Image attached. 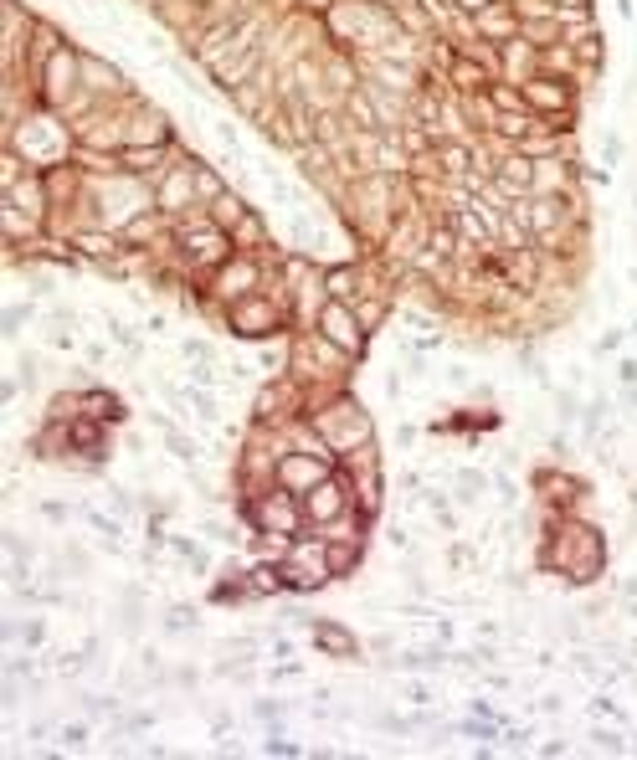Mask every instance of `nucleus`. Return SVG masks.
<instances>
[{
    "label": "nucleus",
    "instance_id": "393cba45",
    "mask_svg": "<svg viewBox=\"0 0 637 760\" xmlns=\"http://www.w3.org/2000/svg\"><path fill=\"white\" fill-rule=\"evenodd\" d=\"M586 739H591L596 756H627V735H622V724H616V730H607V724H591V730H586Z\"/></svg>",
    "mask_w": 637,
    "mask_h": 760
},
{
    "label": "nucleus",
    "instance_id": "a18cd8bd",
    "mask_svg": "<svg viewBox=\"0 0 637 760\" xmlns=\"http://www.w3.org/2000/svg\"><path fill=\"white\" fill-rule=\"evenodd\" d=\"M627 278H633V288H637V267H633V272H627Z\"/></svg>",
    "mask_w": 637,
    "mask_h": 760
},
{
    "label": "nucleus",
    "instance_id": "4c0bfd02",
    "mask_svg": "<svg viewBox=\"0 0 637 760\" xmlns=\"http://www.w3.org/2000/svg\"><path fill=\"white\" fill-rule=\"evenodd\" d=\"M82 360L88 365H108V345H82Z\"/></svg>",
    "mask_w": 637,
    "mask_h": 760
},
{
    "label": "nucleus",
    "instance_id": "4be33fe9",
    "mask_svg": "<svg viewBox=\"0 0 637 760\" xmlns=\"http://www.w3.org/2000/svg\"><path fill=\"white\" fill-rule=\"evenodd\" d=\"M31 319H46V313L37 308V298H21V304L5 308V319H0V334H5L11 345H21V334H26V324H31Z\"/></svg>",
    "mask_w": 637,
    "mask_h": 760
},
{
    "label": "nucleus",
    "instance_id": "c756f323",
    "mask_svg": "<svg viewBox=\"0 0 637 760\" xmlns=\"http://www.w3.org/2000/svg\"><path fill=\"white\" fill-rule=\"evenodd\" d=\"M591 714H596V719H612V724H627V709H622V704H616L607 689H601V694H591Z\"/></svg>",
    "mask_w": 637,
    "mask_h": 760
},
{
    "label": "nucleus",
    "instance_id": "bb28decb",
    "mask_svg": "<svg viewBox=\"0 0 637 760\" xmlns=\"http://www.w3.org/2000/svg\"><path fill=\"white\" fill-rule=\"evenodd\" d=\"M596 155H601L596 164H607V170H622V160H627V139H622L616 129H607V134L596 139Z\"/></svg>",
    "mask_w": 637,
    "mask_h": 760
},
{
    "label": "nucleus",
    "instance_id": "f257e3e1",
    "mask_svg": "<svg viewBox=\"0 0 637 760\" xmlns=\"http://www.w3.org/2000/svg\"><path fill=\"white\" fill-rule=\"evenodd\" d=\"M607 534L601 524H591L586 514L560 509V504H545V534H540V555L534 565L540 575H560L566 586L586 591L607 575Z\"/></svg>",
    "mask_w": 637,
    "mask_h": 760
},
{
    "label": "nucleus",
    "instance_id": "37998d69",
    "mask_svg": "<svg viewBox=\"0 0 637 760\" xmlns=\"http://www.w3.org/2000/svg\"><path fill=\"white\" fill-rule=\"evenodd\" d=\"M616 11H622V16H627V21L637 16V5H633V0H616Z\"/></svg>",
    "mask_w": 637,
    "mask_h": 760
},
{
    "label": "nucleus",
    "instance_id": "5701e85b",
    "mask_svg": "<svg viewBox=\"0 0 637 760\" xmlns=\"http://www.w3.org/2000/svg\"><path fill=\"white\" fill-rule=\"evenodd\" d=\"M205 211H211V221H216V226H226V231H231V226H237L247 211H252V201H247V196H237V190H222V196L205 205Z\"/></svg>",
    "mask_w": 637,
    "mask_h": 760
},
{
    "label": "nucleus",
    "instance_id": "6ab92c4d",
    "mask_svg": "<svg viewBox=\"0 0 637 760\" xmlns=\"http://www.w3.org/2000/svg\"><path fill=\"white\" fill-rule=\"evenodd\" d=\"M324 555H329V571L334 580H349L365 560V539H324Z\"/></svg>",
    "mask_w": 637,
    "mask_h": 760
},
{
    "label": "nucleus",
    "instance_id": "c9c22d12",
    "mask_svg": "<svg viewBox=\"0 0 637 760\" xmlns=\"http://www.w3.org/2000/svg\"><path fill=\"white\" fill-rule=\"evenodd\" d=\"M616 386H637V355H622V360H616Z\"/></svg>",
    "mask_w": 637,
    "mask_h": 760
},
{
    "label": "nucleus",
    "instance_id": "9b49d317",
    "mask_svg": "<svg viewBox=\"0 0 637 760\" xmlns=\"http://www.w3.org/2000/svg\"><path fill=\"white\" fill-rule=\"evenodd\" d=\"M308 637H314V647L324 657H334V663H360V647H365L339 616H308Z\"/></svg>",
    "mask_w": 637,
    "mask_h": 760
},
{
    "label": "nucleus",
    "instance_id": "de8ad7c7",
    "mask_svg": "<svg viewBox=\"0 0 637 760\" xmlns=\"http://www.w3.org/2000/svg\"><path fill=\"white\" fill-rule=\"evenodd\" d=\"M633 211H637V196H633Z\"/></svg>",
    "mask_w": 637,
    "mask_h": 760
},
{
    "label": "nucleus",
    "instance_id": "2f4dec72",
    "mask_svg": "<svg viewBox=\"0 0 637 760\" xmlns=\"http://www.w3.org/2000/svg\"><path fill=\"white\" fill-rule=\"evenodd\" d=\"M283 714H288V704H283V698H257V704H252V719H263L267 730H272V724H278Z\"/></svg>",
    "mask_w": 637,
    "mask_h": 760
},
{
    "label": "nucleus",
    "instance_id": "412c9836",
    "mask_svg": "<svg viewBox=\"0 0 637 760\" xmlns=\"http://www.w3.org/2000/svg\"><path fill=\"white\" fill-rule=\"evenodd\" d=\"M222 190H231V180H226V170L222 164H211L196 155V196H201V205H211Z\"/></svg>",
    "mask_w": 637,
    "mask_h": 760
},
{
    "label": "nucleus",
    "instance_id": "a19ab883",
    "mask_svg": "<svg viewBox=\"0 0 637 760\" xmlns=\"http://www.w3.org/2000/svg\"><path fill=\"white\" fill-rule=\"evenodd\" d=\"M616 401H622V406H633V411H637V386H616Z\"/></svg>",
    "mask_w": 637,
    "mask_h": 760
},
{
    "label": "nucleus",
    "instance_id": "49530a36",
    "mask_svg": "<svg viewBox=\"0 0 637 760\" xmlns=\"http://www.w3.org/2000/svg\"><path fill=\"white\" fill-rule=\"evenodd\" d=\"M633 334H637V319H633Z\"/></svg>",
    "mask_w": 637,
    "mask_h": 760
},
{
    "label": "nucleus",
    "instance_id": "dca6fc26",
    "mask_svg": "<svg viewBox=\"0 0 637 760\" xmlns=\"http://www.w3.org/2000/svg\"><path fill=\"white\" fill-rule=\"evenodd\" d=\"M231 242H237V252H267V246H278V237H272V226H267V216L252 205L242 221L231 226Z\"/></svg>",
    "mask_w": 637,
    "mask_h": 760
},
{
    "label": "nucleus",
    "instance_id": "7c9ffc66",
    "mask_svg": "<svg viewBox=\"0 0 637 760\" xmlns=\"http://www.w3.org/2000/svg\"><path fill=\"white\" fill-rule=\"evenodd\" d=\"M401 698H407L411 709H427V704H437V694H432L422 678H407V683H401Z\"/></svg>",
    "mask_w": 637,
    "mask_h": 760
},
{
    "label": "nucleus",
    "instance_id": "9d476101",
    "mask_svg": "<svg viewBox=\"0 0 637 760\" xmlns=\"http://www.w3.org/2000/svg\"><path fill=\"white\" fill-rule=\"evenodd\" d=\"M334 468H339L334 457H319V452H304V447H288L283 457H278V483H283L288 493H308L314 483H324Z\"/></svg>",
    "mask_w": 637,
    "mask_h": 760
},
{
    "label": "nucleus",
    "instance_id": "c03bdc74",
    "mask_svg": "<svg viewBox=\"0 0 637 760\" xmlns=\"http://www.w3.org/2000/svg\"><path fill=\"white\" fill-rule=\"evenodd\" d=\"M627 756H637V735H627Z\"/></svg>",
    "mask_w": 637,
    "mask_h": 760
},
{
    "label": "nucleus",
    "instance_id": "ddd939ff",
    "mask_svg": "<svg viewBox=\"0 0 637 760\" xmlns=\"http://www.w3.org/2000/svg\"><path fill=\"white\" fill-rule=\"evenodd\" d=\"M82 411H88V416H98V422H108L113 431L129 427V416H134V411H129V401H123L119 390L98 386V380H93V386L82 390Z\"/></svg>",
    "mask_w": 637,
    "mask_h": 760
},
{
    "label": "nucleus",
    "instance_id": "20e7f679",
    "mask_svg": "<svg viewBox=\"0 0 637 760\" xmlns=\"http://www.w3.org/2000/svg\"><path fill=\"white\" fill-rule=\"evenodd\" d=\"M308 422H314V431H319V437H324V442L339 452V457H349L355 447L375 442V422H370V411L360 406L349 390L329 396L324 406H314V411H308Z\"/></svg>",
    "mask_w": 637,
    "mask_h": 760
},
{
    "label": "nucleus",
    "instance_id": "0eeeda50",
    "mask_svg": "<svg viewBox=\"0 0 637 760\" xmlns=\"http://www.w3.org/2000/svg\"><path fill=\"white\" fill-rule=\"evenodd\" d=\"M524 88V103L540 119H560V113H581V82L550 78V72H534V78L519 82Z\"/></svg>",
    "mask_w": 637,
    "mask_h": 760
},
{
    "label": "nucleus",
    "instance_id": "473e14b6",
    "mask_svg": "<svg viewBox=\"0 0 637 760\" xmlns=\"http://www.w3.org/2000/svg\"><path fill=\"white\" fill-rule=\"evenodd\" d=\"M386 545H390L396 555H416V539H411L407 524H390V530H386Z\"/></svg>",
    "mask_w": 637,
    "mask_h": 760
},
{
    "label": "nucleus",
    "instance_id": "f3484780",
    "mask_svg": "<svg viewBox=\"0 0 637 760\" xmlns=\"http://www.w3.org/2000/svg\"><path fill=\"white\" fill-rule=\"evenodd\" d=\"M98 324H103V339H108V345H113V349H123V355H129V365H139V355H144V339H139V329L129 324L123 313H108V308H103V313H98Z\"/></svg>",
    "mask_w": 637,
    "mask_h": 760
},
{
    "label": "nucleus",
    "instance_id": "ea45409f",
    "mask_svg": "<svg viewBox=\"0 0 637 760\" xmlns=\"http://www.w3.org/2000/svg\"><path fill=\"white\" fill-rule=\"evenodd\" d=\"M416 437H422V431L411 427V422H401V427H396V447H411V442H416Z\"/></svg>",
    "mask_w": 637,
    "mask_h": 760
},
{
    "label": "nucleus",
    "instance_id": "6e6552de",
    "mask_svg": "<svg viewBox=\"0 0 637 760\" xmlns=\"http://www.w3.org/2000/svg\"><path fill=\"white\" fill-rule=\"evenodd\" d=\"M314 329H319L324 339H334V345L345 349V355H355V360H365L370 334H365V324H360V313H355V304H339V298H324V308H319V319H314Z\"/></svg>",
    "mask_w": 637,
    "mask_h": 760
},
{
    "label": "nucleus",
    "instance_id": "79ce46f5",
    "mask_svg": "<svg viewBox=\"0 0 637 760\" xmlns=\"http://www.w3.org/2000/svg\"><path fill=\"white\" fill-rule=\"evenodd\" d=\"M386 396H401V370H386Z\"/></svg>",
    "mask_w": 637,
    "mask_h": 760
},
{
    "label": "nucleus",
    "instance_id": "c85d7f7f",
    "mask_svg": "<svg viewBox=\"0 0 637 760\" xmlns=\"http://www.w3.org/2000/svg\"><path fill=\"white\" fill-rule=\"evenodd\" d=\"M103 493H108V509L119 514V519H139L144 504H139V498H134L129 489H119V483H113V489H103Z\"/></svg>",
    "mask_w": 637,
    "mask_h": 760
},
{
    "label": "nucleus",
    "instance_id": "7ed1b4c3",
    "mask_svg": "<svg viewBox=\"0 0 637 760\" xmlns=\"http://www.w3.org/2000/svg\"><path fill=\"white\" fill-rule=\"evenodd\" d=\"M222 329L242 345H263V339H278V334H293V308H288V293L283 283H267L257 293H247L237 304H226L222 313Z\"/></svg>",
    "mask_w": 637,
    "mask_h": 760
},
{
    "label": "nucleus",
    "instance_id": "aec40b11",
    "mask_svg": "<svg viewBox=\"0 0 637 760\" xmlns=\"http://www.w3.org/2000/svg\"><path fill=\"white\" fill-rule=\"evenodd\" d=\"M160 632L164 637H190V632H201V612L190 606V601H170L160 612Z\"/></svg>",
    "mask_w": 637,
    "mask_h": 760
},
{
    "label": "nucleus",
    "instance_id": "39448f33",
    "mask_svg": "<svg viewBox=\"0 0 637 760\" xmlns=\"http://www.w3.org/2000/svg\"><path fill=\"white\" fill-rule=\"evenodd\" d=\"M278 565H283V580H288V596H314L334 586V571H329V555H324V534L304 530L283 555H278Z\"/></svg>",
    "mask_w": 637,
    "mask_h": 760
},
{
    "label": "nucleus",
    "instance_id": "4468645a",
    "mask_svg": "<svg viewBox=\"0 0 637 760\" xmlns=\"http://www.w3.org/2000/svg\"><path fill=\"white\" fill-rule=\"evenodd\" d=\"M0 226H5V242H37V237H46V221L31 216L26 205H16L11 196H0Z\"/></svg>",
    "mask_w": 637,
    "mask_h": 760
},
{
    "label": "nucleus",
    "instance_id": "f704fd0d",
    "mask_svg": "<svg viewBox=\"0 0 637 760\" xmlns=\"http://www.w3.org/2000/svg\"><path fill=\"white\" fill-rule=\"evenodd\" d=\"M170 329H175L170 313H149V319H144V334H149V339H170Z\"/></svg>",
    "mask_w": 637,
    "mask_h": 760
},
{
    "label": "nucleus",
    "instance_id": "b1692460",
    "mask_svg": "<svg viewBox=\"0 0 637 760\" xmlns=\"http://www.w3.org/2000/svg\"><path fill=\"white\" fill-rule=\"evenodd\" d=\"M88 745H93V724L82 719V724H57V756H88Z\"/></svg>",
    "mask_w": 637,
    "mask_h": 760
},
{
    "label": "nucleus",
    "instance_id": "f03ea898",
    "mask_svg": "<svg viewBox=\"0 0 637 760\" xmlns=\"http://www.w3.org/2000/svg\"><path fill=\"white\" fill-rule=\"evenodd\" d=\"M72 144H78L72 123L62 119L57 108H46V103H37L26 119H16L5 129V149H16L31 170H52V164L72 160Z\"/></svg>",
    "mask_w": 637,
    "mask_h": 760
},
{
    "label": "nucleus",
    "instance_id": "f8f14e48",
    "mask_svg": "<svg viewBox=\"0 0 637 760\" xmlns=\"http://www.w3.org/2000/svg\"><path fill=\"white\" fill-rule=\"evenodd\" d=\"M519 26H524V21H519V11H514L509 0H493L489 11H478V16H473V31H478L483 41H499V46L519 37Z\"/></svg>",
    "mask_w": 637,
    "mask_h": 760
},
{
    "label": "nucleus",
    "instance_id": "cd10ccee",
    "mask_svg": "<svg viewBox=\"0 0 637 760\" xmlns=\"http://www.w3.org/2000/svg\"><path fill=\"white\" fill-rule=\"evenodd\" d=\"M180 360H185V365H201V360H216V345H211L205 334H185V339H180Z\"/></svg>",
    "mask_w": 637,
    "mask_h": 760
},
{
    "label": "nucleus",
    "instance_id": "a878e982",
    "mask_svg": "<svg viewBox=\"0 0 637 760\" xmlns=\"http://www.w3.org/2000/svg\"><path fill=\"white\" fill-rule=\"evenodd\" d=\"M550 401H555V422H560V427H581V411H586V401H581L575 390H560V386H555Z\"/></svg>",
    "mask_w": 637,
    "mask_h": 760
},
{
    "label": "nucleus",
    "instance_id": "e433bc0d",
    "mask_svg": "<svg viewBox=\"0 0 637 760\" xmlns=\"http://www.w3.org/2000/svg\"><path fill=\"white\" fill-rule=\"evenodd\" d=\"M534 756L560 760V756H575V745H566V739H550V745H534Z\"/></svg>",
    "mask_w": 637,
    "mask_h": 760
},
{
    "label": "nucleus",
    "instance_id": "72a5a7b5",
    "mask_svg": "<svg viewBox=\"0 0 637 760\" xmlns=\"http://www.w3.org/2000/svg\"><path fill=\"white\" fill-rule=\"evenodd\" d=\"M622 345H627V334H622V329H607V334L596 339V360H607V355H622Z\"/></svg>",
    "mask_w": 637,
    "mask_h": 760
},
{
    "label": "nucleus",
    "instance_id": "423d86ee",
    "mask_svg": "<svg viewBox=\"0 0 637 760\" xmlns=\"http://www.w3.org/2000/svg\"><path fill=\"white\" fill-rule=\"evenodd\" d=\"M298 498H304L308 530H329V524H339L345 514H355V489H349V472L345 468H334L324 483H314V489L298 493Z\"/></svg>",
    "mask_w": 637,
    "mask_h": 760
},
{
    "label": "nucleus",
    "instance_id": "1a4fd4ad",
    "mask_svg": "<svg viewBox=\"0 0 637 760\" xmlns=\"http://www.w3.org/2000/svg\"><path fill=\"white\" fill-rule=\"evenodd\" d=\"M155 205H160L164 216H185V211L201 205V196H196V155H190V160H175L160 180H155Z\"/></svg>",
    "mask_w": 637,
    "mask_h": 760
},
{
    "label": "nucleus",
    "instance_id": "2eb2a0df",
    "mask_svg": "<svg viewBox=\"0 0 637 760\" xmlns=\"http://www.w3.org/2000/svg\"><path fill=\"white\" fill-rule=\"evenodd\" d=\"M0 637H5V647H31V653H41V647L52 642V627H46V616H5Z\"/></svg>",
    "mask_w": 637,
    "mask_h": 760
},
{
    "label": "nucleus",
    "instance_id": "a211bd4d",
    "mask_svg": "<svg viewBox=\"0 0 637 760\" xmlns=\"http://www.w3.org/2000/svg\"><path fill=\"white\" fill-rule=\"evenodd\" d=\"M390 668H396V673H432V668H448V642H432V647H396Z\"/></svg>",
    "mask_w": 637,
    "mask_h": 760
},
{
    "label": "nucleus",
    "instance_id": "58836bf2",
    "mask_svg": "<svg viewBox=\"0 0 637 760\" xmlns=\"http://www.w3.org/2000/svg\"><path fill=\"white\" fill-rule=\"evenodd\" d=\"M123 447L134 452V457H144V452H149V442H144L139 431H123Z\"/></svg>",
    "mask_w": 637,
    "mask_h": 760
}]
</instances>
